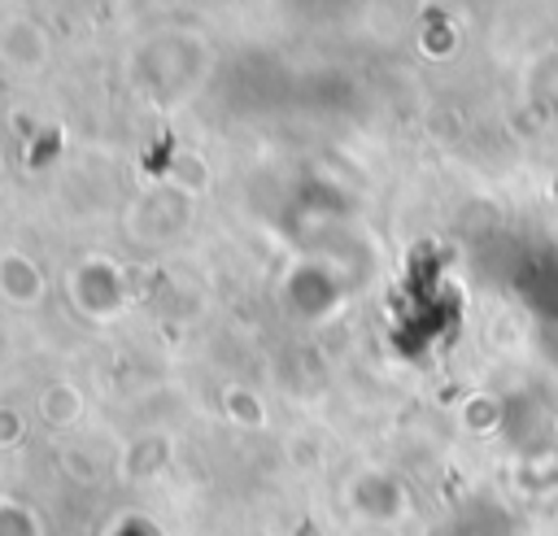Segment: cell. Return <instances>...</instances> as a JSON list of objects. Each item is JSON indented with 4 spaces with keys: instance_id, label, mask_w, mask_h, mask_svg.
<instances>
[{
    "instance_id": "cell-1",
    "label": "cell",
    "mask_w": 558,
    "mask_h": 536,
    "mask_svg": "<svg viewBox=\"0 0 558 536\" xmlns=\"http://www.w3.org/2000/svg\"><path fill=\"white\" fill-rule=\"evenodd\" d=\"M44 283H39V266L22 253H0V296L17 309H31L39 301Z\"/></svg>"
}]
</instances>
